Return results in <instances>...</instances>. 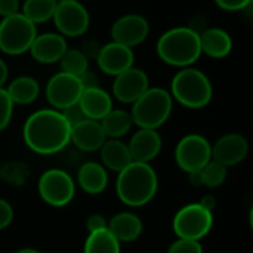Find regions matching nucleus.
Masks as SVG:
<instances>
[{
  "label": "nucleus",
  "instance_id": "nucleus-1",
  "mask_svg": "<svg viewBox=\"0 0 253 253\" xmlns=\"http://www.w3.org/2000/svg\"><path fill=\"white\" fill-rule=\"evenodd\" d=\"M71 127L61 111L43 108L34 111L24 123L22 138L25 145L43 156L62 151L70 144Z\"/></svg>",
  "mask_w": 253,
  "mask_h": 253
},
{
  "label": "nucleus",
  "instance_id": "nucleus-2",
  "mask_svg": "<svg viewBox=\"0 0 253 253\" xmlns=\"http://www.w3.org/2000/svg\"><path fill=\"white\" fill-rule=\"evenodd\" d=\"M159 190V178L150 163L132 162L119 172L116 191L120 202L130 208L148 205Z\"/></svg>",
  "mask_w": 253,
  "mask_h": 253
},
{
  "label": "nucleus",
  "instance_id": "nucleus-3",
  "mask_svg": "<svg viewBox=\"0 0 253 253\" xmlns=\"http://www.w3.org/2000/svg\"><path fill=\"white\" fill-rule=\"evenodd\" d=\"M156 50L165 64L187 68L202 56L200 36L190 27H173L159 37Z\"/></svg>",
  "mask_w": 253,
  "mask_h": 253
},
{
  "label": "nucleus",
  "instance_id": "nucleus-4",
  "mask_svg": "<svg viewBox=\"0 0 253 253\" xmlns=\"http://www.w3.org/2000/svg\"><path fill=\"white\" fill-rule=\"evenodd\" d=\"M170 96L187 108L199 110L209 105L213 96V87L203 71L187 67L181 68L173 76L170 82Z\"/></svg>",
  "mask_w": 253,
  "mask_h": 253
},
{
  "label": "nucleus",
  "instance_id": "nucleus-5",
  "mask_svg": "<svg viewBox=\"0 0 253 253\" xmlns=\"http://www.w3.org/2000/svg\"><path fill=\"white\" fill-rule=\"evenodd\" d=\"M173 99L163 87H148L145 93L132 104L130 116L139 129H159L172 114Z\"/></svg>",
  "mask_w": 253,
  "mask_h": 253
},
{
  "label": "nucleus",
  "instance_id": "nucleus-6",
  "mask_svg": "<svg viewBox=\"0 0 253 253\" xmlns=\"http://www.w3.org/2000/svg\"><path fill=\"white\" fill-rule=\"evenodd\" d=\"M37 36V25L21 12L6 16L0 22V50L6 55H22L30 50Z\"/></svg>",
  "mask_w": 253,
  "mask_h": 253
},
{
  "label": "nucleus",
  "instance_id": "nucleus-7",
  "mask_svg": "<svg viewBox=\"0 0 253 253\" xmlns=\"http://www.w3.org/2000/svg\"><path fill=\"white\" fill-rule=\"evenodd\" d=\"M172 225L178 239L200 242L213 227V213L200 203H190L176 212Z\"/></svg>",
  "mask_w": 253,
  "mask_h": 253
},
{
  "label": "nucleus",
  "instance_id": "nucleus-8",
  "mask_svg": "<svg viewBox=\"0 0 253 253\" xmlns=\"http://www.w3.org/2000/svg\"><path fill=\"white\" fill-rule=\"evenodd\" d=\"M42 200L52 208H64L70 205L76 194V182L62 169L46 170L37 184Z\"/></svg>",
  "mask_w": 253,
  "mask_h": 253
},
{
  "label": "nucleus",
  "instance_id": "nucleus-9",
  "mask_svg": "<svg viewBox=\"0 0 253 253\" xmlns=\"http://www.w3.org/2000/svg\"><path fill=\"white\" fill-rule=\"evenodd\" d=\"M175 160L178 168L187 173L202 170L212 160V145L203 135H185L176 144Z\"/></svg>",
  "mask_w": 253,
  "mask_h": 253
},
{
  "label": "nucleus",
  "instance_id": "nucleus-10",
  "mask_svg": "<svg viewBox=\"0 0 253 253\" xmlns=\"http://www.w3.org/2000/svg\"><path fill=\"white\" fill-rule=\"evenodd\" d=\"M52 19L59 34L64 37H80L90 25V15L79 0L58 1Z\"/></svg>",
  "mask_w": 253,
  "mask_h": 253
},
{
  "label": "nucleus",
  "instance_id": "nucleus-11",
  "mask_svg": "<svg viewBox=\"0 0 253 253\" xmlns=\"http://www.w3.org/2000/svg\"><path fill=\"white\" fill-rule=\"evenodd\" d=\"M82 92L83 87L79 77L62 71L53 74L46 84L47 102L53 107V110L58 111H62L64 108L77 104Z\"/></svg>",
  "mask_w": 253,
  "mask_h": 253
},
{
  "label": "nucleus",
  "instance_id": "nucleus-12",
  "mask_svg": "<svg viewBox=\"0 0 253 253\" xmlns=\"http://www.w3.org/2000/svg\"><path fill=\"white\" fill-rule=\"evenodd\" d=\"M150 34V22L138 13H126L111 25V40L133 49Z\"/></svg>",
  "mask_w": 253,
  "mask_h": 253
},
{
  "label": "nucleus",
  "instance_id": "nucleus-13",
  "mask_svg": "<svg viewBox=\"0 0 253 253\" xmlns=\"http://www.w3.org/2000/svg\"><path fill=\"white\" fill-rule=\"evenodd\" d=\"M150 87V79L141 68L130 67L114 77L113 95L123 104H133Z\"/></svg>",
  "mask_w": 253,
  "mask_h": 253
},
{
  "label": "nucleus",
  "instance_id": "nucleus-14",
  "mask_svg": "<svg viewBox=\"0 0 253 253\" xmlns=\"http://www.w3.org/2000/svg\"><path fill=\"white\" fill-rule=\"evenodd\" d=\"M95 61L102 73L116 77L120 73L133 67L135 53H133V49L111 40L110 43H105L101 46L99 53Z\"/></svg>",
  "mask_w": 253,
  "mask_h": 253
},
{
  "label": "nucleus",
  "instance_id": "nucleus-15",
  "mask_svg": "<svg viewBox=\"0 0 253 253\" xmlns=\"http://www.w3.org/2000/svg\"><path fill=\"white\" fill-rule=\"evenodd\" d=\"M249 153V142L240 133L222 135L212 145V160L224 165L225 168L242 163Z\"/></svg>",
  "mask_w": 253,
  "mask_h": 253
},
{
  "label": "nucleus",
  "instance_id": "nucleus-16",
  "mask_svg": "<svg viewBox=\"0 0 253 253\" xmlns=\"http://www.w3.org/2000/svg\"><path fill=\"white\" fill-rule=\"evenodd\" d=\"M67 49L68 46L64 36L59 33H43L36 36L28 52L33 59L40 64H55L59 62Z\"/></svg>",
  "mask_w": 253,
  "mask_h": 253
},
{
  "label": "nucleus",
  "instance_id": "nucleus-17",
  "mask_svg": "<svg viewBox=\"0 0 253 253\" xmlns=\"http://www.w3.org/2000/svg\"><path fill=\"white\" fill-rule=\"evenodd\" d=\"M132 162L150 163L162 151L163 141L156 129H139L127 144Z\"/></svg>",
  "mask_w": 253,
  "mask_h": 253
},
{
  "label": "nucleus",
  "instance_id": "nucleus-18",
  "mask_svg": "<svg viewBox=\"0 0 253 253\" xmlns=\"http://www.w3.org/2000/svg\"><path fill=\"white\" fill-rule=\"evenodd\" d=\"M107 141V136L102 130V126L96 120L84 119L71 127L70 142H73L79 150L86 153L99 151L102 144Z\"/></svg>",
  "mask_w": 253,
  "mask_h": 253
},
{
  "label": "nucleus",
  "instance_id": "nucleus-19",
  "mask_svg": "<svg viewBox=\"0 0 253 253\" xmlns=\"http://www.w3.org/2000/svg\"><path fill=\"white\" fill-rule=\"evenodd\" d=\"M79 105L84 113L86 119L99 122L113 110V98L107 90L99 86L83 89L79 98Z\"/></svg>",
  "mask_w": 253,
  "mask_h": 253
},
{
  "label": "nucleus",
  "instance_id": "nucleus-20",
  "mask_svg": "<svg viewBox=\"0 0 253 253\" xmlns=\"http://www.w3.org/2000/svg\"><path fill=\"white\" fill-rule=\"evenodd\" d=\"M202 53L213 59H222L228 56L233 50V39L228 31L218 27H211L200 34Z\"/></svg>",
  "mask_w": 253,
  "mask_h": 253
},
{
  "label": "nucleus",
  "instance_id": "nucleus-21",
  "mask_svg": "<svg viewBox=\"0 0 253 253\" xmlns=\"http://www.w3.org/2000/svg\"><path fill=\"white\" fill-rule=\"evenodd\" d=\"M142 221L132 212L116 213L108 221V230L119 240V243H130L138 240L142 234Z\"/></svg>",
  "mask_w": 253,
  "mask_h": 253
},
{
  "label": "nucleus",
  "instance_id": "nucleus-22",
  "mask_svg": "<svg viewBox=\"0 0 253 253\" xmlns=\"http://www.w3.org/2000/svg\"><path fill=\"white\" fill-rule=\"evenodd\" d=\"M77 184L87 194H101L108 185V172L102 165L96 162H87L82 165L77 172Z\"/></svg>",
  "mask_w": 253,
  "mask_h": 253
},
{
  "label": "nucleus",
  "instance_id": "nucleus-23",
  "mask_svg": "<svg viewBox=\"0 0 253 253\" xmlns=\"http://www.w3.org/2000/svg\"><path fill=\"white\" fill-rule=\"evenodd\" d=\"M102 166L116 173L122 172L132 163V156L127 144L120 139H107L99 148Z\"/></svg>",
  "mask_w": 253,
  "mask_h": 253
},
{
  "label": "nucleus",
  "instance_id": "nucleus-24",
  "mask_svg": "<svg viewBox=\"0 0 253 253\" xmlns=\"http://www.w3.org/2000/svg\"><path fill=\"white\" fill-rule=\"evenodd\" d=\"M13 105H28L39 98V82L31 76H19L4 87Z\"/></svg>",
  "mask_w": 253,
  "mask_h": 253
},
{
  "label": "nucleus",
  "instance_id": "nucleus-25",
  "mask_svg": "<svg viewBox=\"0 0 253 253\" xmlns=\"http://www.w3.org/2000/svg\"><path fill=\"white\" fill-rule=\"evenodd\" d=\"M102 130L107 138L110 139H120L123 138L133 126V120L130 111L125 110H111L105 117L99 120Z\"/></svg>",
  "mask_w": 253,
  "mask_h": 253
},
{
  "label": "nucleus",
  "instance_id": "nucleus-26",
  "mask_svg": "<svg viewBox=\"0 0 253 253\" xmlns=\"http://www.w3.org/2000/svg\"><path fill=\"white\" fill-rule=\"evenodd\" d=\"M120 245L110 230L104 228L87 234L83 253H120Z\"/></svg>",
  "mask_w": 253,
  "mask_h": 253
},
{
  "label": "nucleus",
  "instance_id": "nucleus-27",
  "mask_svg": "<svg viewBox=\"0 0 253 253\" xmlns=\"http://www.w3.org/2000/svg\"><path fill=\"white\" fill-rule=\"evenodd\" d=\"M58 0H25L21 13L33 24H44L53 18Z\"/></svg>",
  "mask_w": 253,
  "mask_h": 253
},
{
  "label": "nucleus",
  "instance_id": "nucleus-28",
  "mask_svg": "<svg viewBox=\"0 0 253 253\" xmlns=\"http://www.w3.org/2000/svg\"><path fill=\"white\" fill-rule=\"evenodd\" d=\"M59 65L62 73L80 77L89 70V59L83 55L80 49H67L59 59Z\"/></svg>",
  "mask_w": 253,
  "mask_h": 253
},
{
  "label": "nucleus",
  "instance_id": "nucleus-29",
  "mask_svg": "<svg viewBox=\"0 0 253 253\" xmlns=\"http://www.w3.org/2000/svg\"><path fill=\"white\" fill-rule=\"evenodd\" d=\"M202 181H203V187L208 188H218L221 187L228 175V168H225L224 165L218 163L216 160H211L202 170Z\"/></svg>",
  "mask_w": 253,
  "mask_h": 253
},
{
  "label": "nucleus",
  "instance_id": "nucleus-30",
  "mask_svg": "<svg viewBox=\"0 0 253 253\" xmlns=\"http://www.w3.org/2000/svg\"><path fill=\"white\" fill-rule=\"evenodd\" d=\"M12 114H13V102L10 101L6 89L0 87V132L9 126L12 120Z\"/></svg>",
  "mask_w": 253,
  "mask_h": 253
},
{
  "label": "nucleus",
  "instance_id": "nucleus-31",
  "mask_svg": "<svg viewBox=\"0 0 253 253\" xmlns=\"http://www.w3.org/2000/svg\"><path fill=\"white\" fill-rule=\"evenodd\" d=\"M168 253H203V248L197 240H185L178 239L170 245Z\"/></svg>",
  "mask_w": 253,
  "mask_h": 253
},
{
  "label": "nucleus",
  "instance_id": "nucleus-32",
  "mask_svg": "<svg viewBox=\"0 0 253 253\" xmlns=\"http://www.w3.org/2000/svg\"><path fill=\"white\" fill-rule=\"evenodd\" d=\"M61 114L64 116V119H65V122L70 125V127L76 126L77 123H80V122H83V120L86 119V116H84V113L82 111L79 102L74 104V105H70V107L64 108V110L61 111Z\"/></svg>",
  "mask_w": 253,
  "mask_h": 253
},
{
  "label": "nucleus",
  "instance_id": "nucleus-33",
  "mask_svg": "<svg viewBox=\"0 0 253 253\" xmlns=\"http://www.w3.org/2000/svg\"><path fill=\"white\" fill-rule=\"evenodd\" d=\"M218 7L228 10V12H237L245 10L252 4V0H213Z\"/></svg>",
  "mask_w": 253,
  "mask_h": 253
},
{
  "label": "nucleus",
  "instance_id": "nucleus-34",
  "mask_svg": "<svg viewBox=\"0 0 253 253\" xmlns=\"http://www.w3.org/2000/svg\"><path fill=\"white\" fill-rule=\"evenodd\" d=\"M13 221V209L9 202L0 199V231L6 230Z\"/></svg>",
  "mask_w": 253,
  "mask_h": 253
},
{
  "label": "nucleus",
  "instance_id": "nucleus-35",
  "mask_svg": "<svg viewBox=\"0 0 253 253\" xmlns=\"http://www.w3.org/2000/svg\"><path fill=\"white\" fill-rule=\"evenodd\" d=\"M86 228H87V233L99 231V230L108 228V221H107L105 216L101 215V213H92V215L86 219Z\"/></svg>",
  "mask_w": 253,
  "mask_h": 253
},
{
  "label": "nucleus",
  "instance_id": "nucleus-36",
  "mask_svg": "<svg viewBox=\"0 0 253 253\" xmlns=\"http://www.w3.org/2000/svg\"><path fill=\"white\" fill-rule=\"evenodd\" d=\"M101 46L102 44H99L96 40H93V39H87L84 43H83V46H82V52H83V55L87 58V59H96V56H98V53H99V49H101Z\"/></svg>",
  "mask_w": 253,
  "mask_h": 253
},
{
  "label": "nucleus",
  "instance_id": "nucleus-37",
  "mask_svg": "<svg viewBox=\"0 0 253 253\" xmlns=\"http://www.w3.org/2000/svg\"><path fill=\"white\" fill-rule=\"evenodd\" d=\"M19 12V0H0V16L6 18Z\"/></svg>",
  "mask_w": 253,
  "mask_h": 253
},
{
  "label": "nucleus",
  "instance_id": "nucleus-38",
  "mask_svg": "<svg viewBox=\"0 0 253 253\" xmlns=\"http://www.w3.org/2000/svg\"><path fill=\"white\" fill-rule=\"evenodd\" d=\"M80 83H82V87L83 89H90V87H98L99 83H98V77L93 71L87 70L86 73H83L80 77H79Z\"/></svg>",
  "mask_w": 253,
  "mask_h": 253
},
{
  "label": "nucleus",
  "instance_id": "nucleus-39",
  "mask_svg": "<svg viewBox=\"0 0 253 253\" xmlns=\"http://www.w3.org/2000/svg\"><path fill=\"white\" fill-rule=\"evenodd\" d=\"M7 77H9L7 64L0 58V87H4V84H6V82H7Z\"/></svg>",
  "mask_w": 253,
  "mask_h": 253
},
{
  "label": "nucleus",
  "instance_id": "nucleus-40",
  "mask_svg": "<svg viewBox=\"0 0 253 253\" xmlns=\"http://www.w3.org/2000/svg\"><path fill=\"white\" fill-rule=\"evenodd\" d=\"M202 206H205L208 211H211V212H213V209H215V206H216V199H215V196H206V197H203L200 202H199Z\"/></svg>",
  "mask_w": 253,
  "mask_h": 253
},
{
  "label": "nucleus",
  "instance_id": "nucleus-41",
  "mask_svg": "<svg viewBox=\"0 0 253 253\" xmlns=\"http://www.w3.org/2000/svg\"><path fill=\"white\" fill-rule=\"evenodd\" d=\"M188 179H190V184L191 185H194V187H203V181H202L200 170H196V172L188 173Z\"/></svg>",
  "mask_w": 253,
  "mask_h": 253
},
{
  "label": "nucleus",
  "instance_id": "nucleus-42",
  "mask_svg": "<svg viewBox=\"0 0 253 253\" xmlns=\"http://www.w3.org/2000/svg\"><path fill=\"white\" fill-rule=\"evenodd\" d=\"M15 253H42V252H40V251H37V249L25 248V249H19V251H16Z\"/></svg>",
  "mask_w": 253,
  "mask_h": 253
},
{
  "label": "nucleus",
  "instance_id": "nucleus-43",
  "mask_svg": "<svg viewBox=\"0 0 253 253\" xmlns=\"http://www.w3.org/2000/svg\"><path fill=\"white\" fill-rule=\"evenodd\" d=\"M58 1H76V0H58Z\"/></svg>",
  "mask_w": 253,
  "mask_h": 253
}]
</instances>
